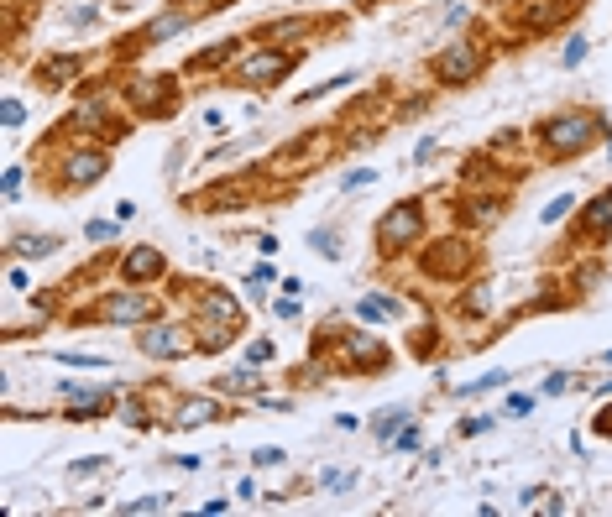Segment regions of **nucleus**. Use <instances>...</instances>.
Wrapping results in <instances>:
<instances>
[{"label":"nucleus","instance_id":"f257e3e1","mask_svg":"<svg viewBox=\"0 0 612 517\" xmlns=\"http://www.w3.org/2000/svg\"><path fill=\"white\" fill-rule=\"evenodd\" d=\"M534 141L550 157H581L586 147L597 141V115H586V110H565V115H550L539 131H534Z\"/></svg>","mask_w":612,"mask_h":517},{"label":"nucleus","instance_id":"f03ea898","mask_svg":"<svg viewBox=\"0 0 612 517\" xmlns=\"http://www.w3.org/2000/svg\"><path fill=\"white\" fill-rule=\"evenodd\" d=\"M299 68V53H283V47H257L231 68V84H252V89H272L278 79H288Z\"/></svg>","mask_w":612,"mask_h":517},{"label":"nucleus","instance_id":"7ed1b4c3","mask_svg":"<svg viewBox=\"0 0 612 517\" xmlns=\"http://www.w3.org/2000/svg\"><path fill=\"white\" fill-rule=\"evenodd\" d=\"M419 225H424L419 199H398V204L388 209V215L377 220V251H382V256L408 251V246H414V235H419Z\"/></svg>","mask_w":612,"mask_h":517},{"label":"nucleus","instance_id":"20e7f679","mask_svg":"<svg viewBox=\"0 0 612 517\" xmlns=\"http://www.w3.org/2000/svg\"><path fill=\"white\" fill-rule=\"evenodd\" d=\"M482 68H487V53L476 42H450L445 53L429 58V74L440 84H471V79H482Z\"/></svg>","mask_w":612,"mask_h":517},{"label":"nucleus","instance_id":"39448f33","mask_svg":"<svg viewBox=\"0 0 612 517\" xmlns=\"http://www.w3.org/2000/svg\"><path fill=\"white\" fill-rule=\"evenodd\" d=\"M152 314H157V303L147 293H110L89 309V319H100V324H147Z\"/></svg>","mask_w":612,"mask_h":517},{"label":"nucleus","instance_id":"423d86ee","mask_svg":"<svg viewBox=\"0 0 612 517\" xmlns=\"http://www.w3.org/2000/svg\"><path fill=\"white\" fill-rule=\"evenodd\" d=\"M419 267L429 277H440V282H456L466 267H471V246L466 241H435L424 256H419Z\"/></svg>","mask_w":612,"mask_h":517},{"label":"nucleus","instance_id":"0eeeda50","mask_svg":"<svg viewBox=\"0 0 612 517\" xmlns=\"http://www.w3.org/2000/svg\"><path fill=\"white\" fill-rule=\"evenodd\" d=\"M126 100L136 105V115H168L173 110V79L163 74H147V79H131L126 84Z\"/></svg>","mask_w":612,"mask_h":517},{"label":"nucleus","instance_id":"6e6552de","mask_svg":"<svg viewBox=\"0 0 612 517\" xmlns=\"http://www.w3.org/2000/svg\"><path fill=\"white\" fill-rule=\"evenodd\" d=\"M136 345H142L147 356H163V361H178V356H189V350H199V340H194V335H184L178 324L142 329V335H136Z\"/></svg>","mask_w":612,"mask_h":517},{"label":"nucleus","instance_id":"1a4fd4ad","mask_svg":"<svg viewBox=\"0 0 612 517\" xmlns=\"http://www.w3.org/2000/svg\"><path fill=\"white\" fill-rule=\"evenodd\" d=\"M163 272H168V262H163V251H157V246H131L121 256V282H131V288H142V282L163 277Z\"/></svg>","mask_w":612,"mask_h":517},{"label":"nucleus","instance_id":"9d476101","mask_svg":"<svg viewBox=\"0 0 612 517\" xmlns=\"http://www.w3.org/2000/svg\"><path fill=\"white\" fill-rule=\"evenodd\" d=\"M105 152H74L63 162V188H89V183H100L105 178Z\"/></svg>","mask_w":612,"mask_h":517},{"label":"nucleus","instance_id":"9b49d317","mask_svg":"<svg viewBox=\"0 0 612 517\" xmlns=\"http://www.w3.org/2000/svg\"><path fill=\"white\" fill-rule=\"evenodd\" d=\"M79 68H84V63H79L74 53H63V58H42L37 74H42V84L58 89V84H68V79H79Z\"/></svg>","mask_w":612,"mask_h":517},{"label":"nucleus","instance_id":"f8f14e48","mask_svg":"<svg viewBox=\"0 0 612 517\" xmlns=\"http://www.w3.org/2000/svg\"><path fill=\"white\" fill-rule=\"evenodd\" d=\"M199 314H215V324H210V329H236V319H241V314H236V303L225 298V293H204V298H199Z\"/></svg>","mask_w":612,"mask_h":517},{"label":"nucleus","instance_id":"ddd939ff","mask_svg":"<svg viewBox=\"0 0 612 517\" xmlns=\"http://www.w3.org/2000/svg\"><path fill=\"white\" fill-rule=\"evenodd\" d=\"M351 366H361V371H382L388 366V356H382V345L377 340H367V335H351Z\"/></svg>","mask_w":612,"mask_h":517},{"label":"nucleus","instance_id":"4468645a","mask_svg":"<svg viewBox=\"0 0 612 517\" xmlns=\"http://www.w3.org/2000/svg\"><path fill=\"white\" fill-rule=\"evenodd\" d=\"M607 225H612V188H607V194H597L592 209L581 215V230H586V235H602Z\"/></svg>","mask_w":612,"mask_h":517},{"label":"nucleus","instance_id":"2eb2a0df","mask_svg":"<svg viewBox=\"0 0 612 517\" xmlns=\"http://www.w3.org/2000/svg\"><path fill=\"white\" fill-rule=\"evenodd\" d=\"M565 11H576V0H555V6H539V0H534V6L524 11V21H529V27H539V32H544V27H555V21H560Z\"/></svg>","mask_w":612,"mask_h":517},{"label":"nucleus","instance_id":"dca6fc26","mask_svg":"<svg viewBox=\"0 0 612 517\" xmlns=\"http://www.w3.org/2000/svg\"><path fill=\"white\" fill-rule=\"evenodd\" d=\"M58 251V235H16L11 256H53Z\"/></svg>","mask_w":612,"mask_h":517},{"label":"nucleus","instance_id":"f3484780","mask_svg":"<svg viewBox=\"0 0 612 517\" xmlns=\"http://www.w3.org/2000/svg\"><path fill=\"white\" fill-rule=\"evenodd\" d=\"M241 204H246L241 188H210V194L194 199V209H241Z\"/></svg>","mask_w":612,"mask_h":517},{"label":"nucleus","instance_id":"a211bd4d","mask_svg":"<svg viewBox=\"0 0 612 517\" xmlns=\"http://www.w3.org/2000/svg\"><path fill=\"white\" fill-rule=\"evenodd\" d=\"M189 21H194L189 11H173V16H157V21H152V27H147V42H168L173 32H184V27H189Z\"/></svg>","mask_w":612,"mask_h":517},{"label":"nucleus","instance_id":"6ab92c4d","mask_svg":"<svg viewBox=\"0 0 612 517\" xmlns=\"http://www.w3.org/2000/svg\"><path fill=\"white\" fill-rule=\"evenodd\" d=\"M309 27H314L309 16H293V21H272V27H262V32H257V42H278V37H304Z\"/></svg>","mask_w":612,"mask_h":517},{"label":"nucleus","instance_id":"aec40b11","mask_svg":"<svg viewBox=\"0 0 612 517\" xmlns=\"http://www.w3.org/2000/svg\"><path fill=\"white\" fill-rule=\"evenodd\" d=\"M241 47V37H225V42H215V47H204V53H194V63L189 68H215V63H225Z\"/></svg>","mask_w":612,"mask_h":517},{"label":"nucleus","instance_id":"412c9836","mask_svg":"<svg viewBox=\"0 0 612 517\" xmlns=\"http://www.w3.org/2000/svg\"><path fill=\"white\" fill-rule=\"evenodd\" d=\"M210 418H225L220 403H210V397H189V403H184V418H178V423H210Z\"/></svg>","mask_w":612,"mask_h":517},{"label":"nucleus","instance_id":"4be33fe9","mask_svg":"<svg viewBox=\"0 0 612 517\" xmlns=\"http://www.w3.org/2000/svg\"><path fill=\"white\" fill-rule=\"evenodd\" d=\"M356 314H361V319H393V314H398V303H393V298H361V303H356Z\"/></svg>","mask_w":612,"mask_h":517},{"label":"nucleus","instance_id":"5701e85b","mask_svg":"<svg viewBox=\"0 0 612 517\" xmlns=\"http://www.w3.org/2000/svg\"><path fill=\"white\" fill-rule=\"evenodd\" d=\"M408 418H414V413H408V408H388V413L377 418V439L388 444V439H393V429H398V423H408Z\"/></svg>","mask_w":612,"mask_h":517},{"label":"nucleus","instance_id":"b1692460","mask_svg":"<svg viewBox=\"0 0 612 517\" xmlns=\"http://www.w3.org/2000/svg\"><path fill=\"white\" fill-rule=\"evenodd\" d=\"M356 79H361V74H340V79H330V84H320V89H304L299 100H304V105H309V100H325V94H335V89H346V84H356Z\"/></svg>","mask_w":612,"mask_h":517},{"label":"nucleus","instance_id":"393cba45","mask_svg":"<svg viewBox=\"0 0 612 517\" xmlns=\"http://www.w3.org/2000/svg\"><path fill=\"white\" fill-rule=\"evenodd\" d=\"M571 204H576V199H571V194H560V199H555V204H550V209H544V215H539V220H544V225H560V220H565V215H571Z\"/></svg>","mask_w":612,"mask_h":517},{"label":"nucleus","instance_id":"a878e982","mask_svg":"<svg viewBox=\"0 0 612 517\" xmlns=\"http://www.w3.org/2000/svg\"><path fill=\"white\" fill-rule=\"evenodd\" d=\"M168 507V497H136V502H126L121 512H163Z\"/></svg>","mask_w":612,"mask_h":517},{"label":"nucleus","instance_id":"bb28decb","mask_svg":"<svg viewBox=\"0 0 612 517\" xmlns=\"http://www.w3.org/2000/svg\"><path fill=\"white\" fill-rule=\"evenodd\" d=\"M309 241H314V251H320V256H330V262H335V256H340V246H335V235H325V230H314Z\"/></svg>","mask_w":612,"mask_h":517},{"label":"nucleus","instance_id":"cd10ccee","mask_svg":"<svg viewBox=\"0 0 612 517\" xmlns=\"http://www.w3.org/2000/svg\"><path fill=\"white\" fill-rule=\"evenodd\" d=\"M278 460H283L278 444H267V450H257V465H278Z\"/></svg>","mask_w":612,"mask_h":517},{"label":"nucleus","instance_id":"c85d7f7f","mask_svg":"<svg viewBox=\"0 0 612 517\" xmlns=\"http://www.w3.org/2000/svg\"><path fill=\"white\" fill-rule=\"evenodd\" d=\"M84 235H89V241H110V235H116V225H89Z\"/></svg>","mask_w":612,"mask_h":517},{"label":"nucleus","instance_id":"c756f323","mask_svg":"<svg viewBox=\"0 0 612 517\" xmlns=\"http://www.w3.org/2000/svg\"><path fill=\"white\" fill-rule=\"evenodd\" d=\"M21 115H27V110H21V100H6V126H21Z\"/></svg>","mask_w":612,"mask_h":517},{"label":"nucleus","instance_id":"7c9ffc66","mask_svg":"<svg viewBox=\"0 0 612 517\" xmlns=\"http://www.w3.org/2000/svg\"><path fill=\"white\" fill-rule=\"evenodd\" d=\"M372 178H377V173H372V168H356V173H351V178H346V188H361V183H372Z\"/></svg>","mask_w":612,"mask_h":517},{"label":"nucleus","instance_id":"2f4dec72","mask_svg":"<svg viewBox=\"0 0 612 517\" xmlns=\"http://www.w3.org/2000/svg\"><path fill=\"white\" fill-rule=\"evenodd\" d=\"M581 58H586V42H581V37H576V42H571V47H565V63H581Z\"/></svg>","mask_w":612,"mask_h":517},{"label":"nucleus","instance_id":"473e14b6","mask_svg":"<svg viewBox=\"0 0 612 517\" xmlns=\"http://www.w3.org/2000/svg\"><path fill=\"white\" fill-rule=\"evenodd\" d=\"M487 6H497V0H487Z\"/></svg>","mask_w":612,"mask_h":517},{"label":"nucleus","instance_id":"72a5a7b5","mask_svg":"<svg viewBox=\"0 0 612 517\" xmlns=\"http://www.w3.org/2000/svg\"><path fill=\"white\" fill-rule=\"evenodd\" d=\"M607 361H612V350H607Z\"/></svg>","mask_w":612,"mask_h":517}]
</instances>
